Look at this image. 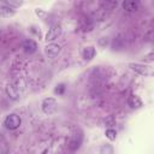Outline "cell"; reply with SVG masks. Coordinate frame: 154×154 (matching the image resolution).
<instances>
[{
    "instance_id": "obj_5",
    "label": "cell",
    "mask_w": 154,
    "mask_h": 154,
    "mask_svg": "<svg viewBox=\"0 0 154 154\" xmlns=\"http://www.w3.org/2000/svg\"><path fill=\"white\" fill-rule=\"evenodd\" d=\"M61 51V47L55 43H49L45 48V53L48 55V58H55Z\"/></svg>"
},
{
    "instance_id": "obj_1",
    "label": "cell",
    "mask_w": 154,
    "mask_h": 154,
    "mask_svg": "<svg viewBox=\"0 0 154 154\" xmlns=\"http://www.w3.org/2000/svg\"><path fill=\"white\" fill-rule=\"evenodd\" d=\"M20 124H22L20 117L17 116V114H14V113L8 114V116L5 118V120H4V125H5L7 129H10V130H16V129H18V128L20 126Z\"/></svg>"
},
{
    "instance_id": "obj_4",
    "label": "cell",
    "mask_w": 154,
    "mask_h": 154,
    "mask_svg": "<svg viewBox=\"0 0 154 154\" xmlns=\"http://www.w3.org/2000/svg\"><path fill=\"white\" fill-rule=\"evenodd\" d=\"M60 32H61V26H60L59 24H54V25H52L51 29L48 30L47 35H46V41L48 42V41H53V40H55V38L60 35Z\"/></svg>"
},
{
    "instance_id": "obj_14",
    "label": "cell",
    "mask_w": 154,
    "mask_h": 154,
    "mask_svg": "<svg viewBox=\"0 0 154 154\" xmlns=\"http://www.w3.org/2000/svg\"><path fill=\"white\" fill-rule=\"evenodd\" d=\"M100 154H113V148L109 144L102 146L100 149Z\"/></svg>"
},
{
    "instance_id": "obj_8",
    "label": "cell",
    "mask_w": 154,
    "mask_h": 154,
    "mask_svg": "<svg viewBox=\"0 0 154 154\" xmlns=\"http://www.w3.org/2000/svg\"><path fill=\"white\" fill-rule=\"evenodd\" d=\"M128 102H129V106L131 108H140V107H142V100L137 95H130Z\"/></svg>"
},
{
    "instance_id": "obj_15",
    "label": "cell",
    "mask_w": 154,
    "mask_h": 154,
    "mask_svg": "<svg viewBox=\"0 0 154 154\" xmlns=\"http://www.w3.org/2000/svg\"><path fill=\"white\" fill-rule=\"evenodd\" d=\"M116 123H117V120H116V118H114L113 116H108V117L105 119V124H106L107 126H113V125H116Z\"/></svg>"
},
{
    "instance_id": "obj_10",
    "label": "cell",
    "mask_w": 154,
    "mask_h": 154,
    "mask_svg": "<svg viewBox=\"0 0 154 154\" xmlns=\"http://www.w3.org/2000/svg\"><path fill=\"white\" fill-rule=\"evenodd\" d=\"M13 14H14V10L13 8L8 7L5 4L0 5V16H2V17H11Z\"/></svg>"
},
{
    "instance_id": "obj_7",
    "label": "cell",
    "mask_w": 154,
    "mask_h": 154,
    "mask_svg": "<svg viewBox=\"0 0 154 154\" xmlns=\"http://www.w3.org/2000/svg\"><path fill=\"white\" fill-rule=\"evenodd\" d=\"M122 6H123V8H124L125 11H128V12H135V11H137V8H138V4H137L136 1H130V0L123 1Z\"/></svg>"
},
{
    "instance_id": "obj_12",
    "label": "cell",
    "mask_w": 154,
    "mask_h": 154,
    "mask_svg": "<svg viewBox=\"0 0 154 154\" xmlns=\"http://www.w3.org/2000/svg\"><path fill=\"white\" fill-rule=\"evenodd\" d=\"M4 4H5V5H7L8 7L13 8V7H19V6L23 4V1H16V0H6Z\"/></svg>"
},
{
    "instance_id": "obj_16",
    "label": "cell",
    "mask_w": 154,
    "mask_h": 154,
    "mask_svg": "<svg viewBox=\"0 0 154 154\" xmlns=\"http://www.w3.org/2000/svg\"><path fill=\"white\" fill-rule=\"evenodd\" d=\"M64 89H65V87H64V84H59V85H57V88H55V93L57 94H61L63 91H64Z\"/></svg>"
},
{
    "instance_id": "obj_6",
    "label": "cell",
    "mask_w": 154,
    "mask_h": 154,
    "mask_svg": "<svg viewBox=\"0 0 154 154\" xmlns=\"http://www.w3.org/2000/svg\"><path fill=\"white\" fill-rule=\"evenodd\" d=\"M23 49H24L25 53L32 54V53L36 52L37 45H36V42H35L34 40H30V38H29V40H25V41L23 42Z\"/></svg>"
},
{
    "instance_id": "obj_11",
    "label": "cell",
    "mask_w": 154,
    "mask_h": 154,
    "mask_svg": "<svg viewBox=\"0 0 154 154\" xmlns=\"http://www.w3.org/2000/svg\"><path fill=\"white\" fill-rule=\"evenodd\" d=\"M82 55L85 60H91L95 55V48L94 47H85L82 52Z\"/></svg>"
},
{
    "instance_id": "obj_3",
    "label": "cell",
    "mask_w": 154,
    "mask_h": 154,
    "mask_svg": "<svg viewBox=\"0 0 154 154\" xmlns=\"http://www.w3.org/2000/svg\"><path fill=\"white\" fill-rule=\"evenodd\" d=\"M130 69L134 70L135 72L140 73V75H143V76H149L152 75V69L147 65H143V64H138V63H131L129 64Z\"/></svg>"
},
{
    "instance_id": "obj_13",
    "label": "cell",
    "mask_w": 154,
    "mask_h": 154,
    "mask_svg": "<svg viewBox=\"0 0 154 154\" xmlns=\"http://www.w3.org/2000/svg\"><path fill=\"white\" fill-rule=\"evenodd\" d=\"M105 135H106V137H107L108 140H111V141L116 140V137H117V132H116V130H113V129H107L106 132H105Z\"/></svg>"
},
{
    "instance_id": "obj_9",
    "label": "cell",
    "mask_w": 154,
    "mask_h": 154,
    "mask_svg": "<svg viewBox=\"0 0 154 154\" xmlns=\"http://www.w3.org/2000/svg\"><path fill=\"white\" fill-rule=\"evenodd\" d=\"M6 93H7V95H8L11 99H13V100H17V99L19 97V91L17 90V88H16L13 84H8V85L6 87Z\"/></svg>"
},
{
    "instance_id": "obj_2",
    "label": "cell",
    "mask_w": 154,
    "mask_h": 154,
    "mask_svg": "<svg viewBox=\"0 0 154 154\" xmlns=\"http://www.w3.org/2000/svg\"><path fill=\"white\" fill-rule=\"evenodd\" d=\"M57 107H58V103L55 101V99L53 97H48V99H45L43 102H42V111L46 113V114H52L57 111Z\"/></svg>"
}]
</instances>
